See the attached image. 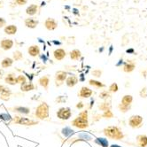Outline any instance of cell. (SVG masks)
<instances>
[{"mask_svg":"<svg viewBox=\"0 0 147 147\" xmlns=\"http://www.w3.org/2000/svg\"><path fill=\"white\" fill-rule=\"evenodd\" d=\"M23 59V55L20 51H15L13 53V59L15 61H20Z\"/></svg>","mask_w":147,"mask_h":147,"instance_id":"29","label":"cell"},{"mask_svg":"<svg viewBox=\"0 0 147 147\" xmlns=\"http://www.w3.org/2000/svg\"><path fill=\"white\" fill-rule=\"evenodd\" d=\"M27 2H28V0H16V3L19 5H24L27 4Z\"/></svg>","mask_w":147,"mask_h":147,"instance_id":"39","label":"cell"},{"mask_svg":"<svg viewBox=\"0 0 147 147\" xmlns=\"http://www.w3.org/2000/svg\"><path fill=\"white\" fill-rule=\"evenodd\" d=\"M0 119L5 120V121H11L13 118L7 113H2V114H0Z\"/></svg>","mask_w":147,"mask_h":147,"instance_id":"37","label":"cell"},{"mask_svg":"<svg viewBox=\"0 0 147 147\" xmlns=\"http://www.w3.org/2000/svg\"><path fill=\"white\" fill-rule=\"evenodd\" d=\"M67 56V53L64 49H61V48H59V49H56L54 51H53V57L56 60L58 61H61L62 59H64Z\"/></svg>","mask_w":147,"mask_h":147,"instance_id":"11","label":"cell"},{"mask_svg":"<svg viewBox=\"0 0 147 147\" xmlns=\"http://www.w3.org/2000/svg\"><path fill=\"white\" fill-rule=\"evenodd\" d=\"M5 82L9 85H16V84H18L17 77L15 76L14 74H8V75L5 77Z\"/></svg>","mask_w":147,"mask_h":147,"instance_id":"14","label":"cell"},{"mask_svg":"<svg viewBox=\"0 0 147 147\" xmlns=\"http://www.w3.org/2000/svg\"><path fill=\"white\" fill-rule=\"evenodd\" d=\"M28 53L31 57H37L40 54V48L38 45H31L28 49Z\"/></svg>","mask_w":147,"mask_h":147,"instance_id":"16","label":"cell"},{"mask_svg":"<svg viewBox=\"0 0 147 147\" xmlns=\"http://www.w3.org/2000/svg\"><path fill=\"white\" fill-rule=\"evenodd\" d=\"M132 101H133V97L131 95H125L121 99V105L126 107H130Z\"/></svg>","mask_w":147,"mask_h":147,"instance_id":"24","label":"cell"},{"mask_svg":"<svg viewBox=\"0 0 147 147\" xmlns=\"http://www.w3.org/2000/svg\"><path fill=\"white\" fill-rule=\"evenodd\" d=\"M38 83H39L40 86H42L45 90H47L49 88V84H50V76H44L40 77L38 80Z\"/></svg>","mask_w":147,"mask_h":147,"instance_id":"13","label":"cell"},{"mask_svg":"<svg viewBox=\"0 0 147 147\" xmlns=\"http://www.w3.org/2000/svg\"><path fill=\"white\" fill-rule=\"evenodd\" d=\"M83 107H84V105H83L82 102H79V103H77V105H76V108H77V109H82Z\"/></svg>","mask_w":147,"mask_h":147,"instance_id":"41","label":"cell"},{"mask_svg":"<svg viewBox=\"0 0 147 147\" xmlns=\"http://www.w3.org/2000/svg\"><path fill=\"white\" fill-rule=\"evenodd\" d=\"M38 20H36L33 18H28L25 20V25L28 28H36L38 25Z\"/></svg>","mask_w":147,"mask_h":147,"instance_id":"17","label":"cell"},{"mask_svg":"<svg viewBox=\"0 0 147 147\" xmlns=\"http://www.w3.org/2000/svg\"><path fill=\"white\" fill-rule=\"evenodd\" d=\"M135 67H136L135 63L129 61V62L126 63V64L124 65V67H123V71L126 72V73H130V72H132V71L135 69Z\"/></svg>","mask_w":147,"mask_h":147,"instance_id":"27","label":"cell"},{"mask_svg":"<svg viewBox=\"0 0 147 147\" xmlns=\"http://www.w3.org/2000/svg\"><path fill=\"white\" fill-rule=\"evenodd\" d=\"M93 94V91L92 90H90L89 87H86V86H82L81 88V90L78 91V97L81 98H89L91 97V95Z\"/></svg>","mask_w":147,"mask_h":147,"instance_id":"8","label":"cell"},{"mask_svg":"<svg viewBox=\"0 0 147 147\" xmlns=\"http://www.w3.org/2000/svg\"><path fill=\"white\" fill-rule=\"evenodd\" d=\"M99 109H101L102 111H107V110H110L111 109V105L108 102H104L101 105H99Z\"/></svg>","mask_w":147,"mask_h":147,"instance_id":"30","label":"cell"},{"mask_svg":"<svg viewBox=\"0 0 147 147\" xmlns=\"http://www.w3.org/2000/svg\"><path fill=\"white\" fill-rule=\"evenodd\" d=\"M73 127L77 128L79 129H84L89 127V120H88V111L83 110L79 113L77 116L71 121Z\"/></svg>","mask_w":147,"mask_h":147,"instance_id":"1","label":"cell"},{"mask_svg":"<svg viewBox=\"0 0 147 147\" xmlns=\"http://www.w3.org/2000/svg\"><path fill=\"white\" fill-rule=\"evenodd\" d=\"M11 95H12L11 89H9L7 87H5L2 90V91L0 92V98H1L2 100H4V101H7V100H9Z\"/></svg>","mask_w":147,"mask_h":147,"instance_id":"15","label":"cell"},{"mask_svg":"<svg viewBox=\"0 0 147 147\" xmlns=\"http://www.w3.org/2000/svg\"><path fill=\"white\" fill-rule=\"evenodd\" d=\"M110 97H111V96H110V93L107 92V90H104V91H102V92L99 94V98H102V99H107V98H110Z\"/></svg>","mask_w":147,"mask_h":147,"instance_id":"33","label":"cell"},{"mask_svg":"<svg viewBox=\"0 0 147 147\" xmlns=\"http://www.w3.org/2000/svg\"><path fill=\"white\" fill-rule=\"evenodd\" d=\"M136 142L140 147H146L147 146V136L145 135H139L136 138Z\"/></svg>","mask_w":147,"mask_h":147,"instance_id":"19","label":"cell"},{"mask_svg":"<svg viewBox=\"0 0 147 147\" xmlns=\"http://www.w3.org/2000/svg\"><path fill=\"white\" fill-rule=\"evenodd\" d=\"M45 28L48 29V30H54L57 28L58 27V23L57 22L54 20V19H52V18H48L46 20H45Z\"/></svg>","mask_w":147,"mask_h":147,"instance_id":"12","label":"cell"},{"mask_svg":"<svg viewBox=\"0 0 147 147\" xmlns=\"http://www.w3.org/2000/svg\"><path fill=\"white\" fill-rule=\"evenodd\" d=\"M142 123H143V117L140 116V115H132L129 120V124L133 129L141 127Z\"/></svg>","mask_w":147,"mask_h":147,"instance_id":"7","label":"cell"},{"mask_svg":"<svg viewBox=\"0 0 147 147\" xmlns=\"http://www.w3.org/2000/svg\"><path fill=\"white\" fill-rule=\"evenodd\" d=\"M102 116H103L104 118H106V119H111V118L113 117V112H112L111 109H110V110L105 111Z\"/></svg>","mask_w":147,"mask_h":147,"instance_id":"31","label":"cell"},{"mask_svg":"<svg viewBox=\"0 0 147 147\" xmlns=\"http://www.w3.org/2000/svg\"><path fill=\"white\" fill-rule=\"evenodd\" d=\"M14 113H18L20 114H28L30 113V109L28 107H15L13 108Z\"/></svg>","mask_w":147,"mask_h":147,"instance_id":"23","label":"cell"},{"mask_svg":"<svg viewBox=\"0 0 147 147\" xmlns=\"http://www.w3.org/2000/svg\"><path fill=\"white\" fill-rule=\"evenodd\" d=\"M110 147H121V146H120V145H118V144H112Z\"/></svg>","mask_w":147,"mask_h":147,"instance_id":"43","label":"cell"},{"mask_svg":"<svg viewBox=\"0 0 147 147\" xmlns=\"http://www.w3.org/2000/svg\"><path fill=\"white\" fill-rule=\"evenodd\" d=\"M119 90V87H118V84L116 82H113L112 84L109 86V91L110 92H117Z\"/></svg>","mask_w":147,"mask_h":147,"instance_id":"32","label":"cell"},{"mask_svg":"<svg viewBox=\"0 0 147 147\" xmlns=\"http://www.w3.org/2000/svg\"><path fill=\"white\" fill-rule=\"evenodd\" d=\"M36 86L33 84L32 82H25L23 84H20V90L24 91V92H28V91H31L35 90Z\"/></svg>","mask_w":147,"mask_h":147,"instance_id":"18","label":"cell"},{"mask_svg":"<svg viewBox=\"0 0 147 147\" xmlns=\"http://www.w3.org/2000/svg\"><path fill=\"white\" fill-rule=\"evenodd\" d=\"M103 133L108 138L114 140H121L124 138L122 130L117 126H108V127L104 129Z\"/></svg>","mask_w":147,"mask_h":147,"instance_id":"2","label":"cell"},{"mask_svg":"<svg viewBox=\"0 0 147 147\" xmlns=\"http://www.w3.org/2000/svg\"><path fill=\"white\" fill-rule=\"evenodd\" d=\"M26 82H27V78L24 76L20 75V76H17V82L20 83V84H23V83H25Z\"/></svg>","mask_w":147,"mask_h":147,"instance_id":"35","label":"cell"},{"mask_svg":"<svg viewBox=\"0 0 147 147\" xmlns=\"http://www.w3.org/2000/svg\"><path fill=\"white\" fill-rule=\"evenodd\" d=\"M5 88V86L4 85H1V84H0V92H1L2 91V90Z\"/></svg>","mask_w":147,"mask_h":147,"instance_id":"44","label":"cell"},{"mask_svg":"<svg viewBox=\"0 0 147 147\" xmlns=\"http://www.w3.org/2000/svg\"><path fill=\"white\" fill-rule=\"evenodd\" d=\"M92 75H93L94 76H96V77H100L101 75H102V72H101L100 70H98V69H96V70H94V71L92 72Z\"/></svg>","mask_w":147,"mask_h":147,"instance_id":"38","label":"cell"},{"mask_svg":"<svg viewBox=\"0 0 147 147\" xmlns=\"http://www.w3.org/2000/svg\"><path fill=\"white\" fill-rule=\"evenodd\" d=\"M57 117L62 121H67L72 116V110L70 107H60L57 111Z\"/></svg>","mask_w":147,"mask_h":147,"instance_id":"5","label":"cell"},{"mask_svg":"<svg viewBox=\"0 0 147 147\" xmlns=\"http://www.w3.org/2000/svg\"><path fill=\"white\" fill-rule=\"evenodd\" d=\"M13 41L12 39L5 38L0 42V47H1L4 51L11 50L13 48Z\"/></svg>","mask_w":147,"mask_h":147,"instance_id":"9","label":"cell"},{"mask_svg":"<svg viewBox=\"0 0 147 147\" xmlns=\"http://www.w3.org/2000/svg\"><path fill=\"white\" fill-rule=\"evenodd\" d=\"M13 64V59L12 58L6 57L1 61V67L2 68H8L10 67H12Z\"/></svg>","mask_w":147,"mask_h":147,"instance_id":"20","label":"cell"},{"mask_svg":"<svg viewBox=\"0 0 147 147\" xmlns=\"http://www.w3.org/2000/svg\"><path fill=\"white\" fill-rule=\"evenodd\" d=\"M5 76V71L3 68H0V80H1Z\"/></svg>","mask_w":147,"mask_h":147,"instance_id":"42","label":"cell"},{"mask_svg":"<svg viewBox=\"0 0 147 147\" xmlns=\"http://www.w3.org/2000/svg\"><path fill=\"white\" fill-rule=\"evenodd\" d=\"M66 85L69 88H73L75 87L77 83L79 82V79L75 75H71L70 76H67L66 79Z\"/></svg>","mask_w":147,"mask_h":147,"instance_id":"10","label":"cell"},{"mask_svg":"<svg viewBox=\"0 0 147 147\" xmlns=\"http://www.w3.org/2000/svg\"><path fill=\"white\" fill-rule=\"evenodd\" d=\"M89 84L90 86H93V87L97 88V89H101V88L106 87V85H105L104 83H102L101 82L97 81V80H93V79L89 80Z\"/></svg>","mask_w":147,"mask_h":147,"instance_id":"26","label":"cell"},{"mask_svg":"<svg viewBox=\"0 0 147 147\" xmlns=\"http://www.w3.org/2000/svg\"><path fill=\"white\" fill-rule=\"evenodd\" d=\"M67 77V73L65 71H58L55 74V84L56 86L59 87L66 82Z\"/></svg>","mask_w":147,"mask_h":147,"instance_id":"6","label":"cell"},{"mask_svg":"<svg viewBox=\"0 0 147 147\" xmlns=\"http://www.w3.org/2000/svg\"><path fill=\"white\" fill-rule=\"evenodd\" d=\"M49 113H50V107L46 102H42L36 108L35 115L38 120L43 121L47 119L49 117Z\"/></svg>","mask_w":147,"mask_h":147,"instance_id":"3","label":"cell"},{"mask_svg":"<svg viewBox=\"0 0 147 147\" xmlns=\"http://www.w3.org/2000/svg\"><path fill=\"white\" fill-rule=\"evenodd\" d=\"M69 56H70V59L72 60H79V59L82 56V52L78 49H75V50H73V51H70Z\"/></svg>","mask_w":147,"mask_h":147,"instance_id":"22","label":"cell"},{"mask_svg":"<svg viewBox=\"0 0 147 147\" xmlns=\"http://www.w3.org/2000/svg\"><path fill=\"white\" fill-rule=\"evenodd\" d=\"M95 142H96L98 144L101 145L102 147H108V145H109L107 139L103 138H97V139L95 140Z\"/></svg>","mask_w":147,"mask_h":147,"instance_id":"28","label":"cell"},{"mask_svg":"<svg viewBox=\"0 0 147 147\" xmlns=\"http://www.w3.org/2000/svg\"><path fill=\"white\" fill-rule=\"evenodd\" d=\"M17 27L15 25H8L5 28L4 31L6 35H14L17 33Z\"/></svg>","mask_w":147,"mask_h":147,"instance_id":"21","label":"cell"},{"mask_svg":"<svg viewBox=\"0 0 147 147\" xmlns=\"http://www.w3.org/2000/svg\"><path fill=\"white\" fill-rule=\"evenodd\" d=\"M6 22H5V20L4 18H1L0 17V28H3L5 25Z\"/></svg>","mask_w":147,"mask_h":147,"instance_id":"40","label":"cell"},{"mask_svg":"<svg viewBox=\"0 0 147 147\" xmlns=\"http://www.w3.org/2000/svg\"><path fill=\"white\" fill-rule=\"evenodd\" d=\"M37 10H38V7L36 5H31L26 9V13L29 16H33L37 13Z\"/></svg>","mask_w":147,"mask_h":147,"instance_id":"25","label":"cell"},{"mask_svg":"<svg viewBox=\"0 0 147 147\" xmlns=\"http://www.w3.org/2000/svg\"><path fill=\"white\" fill-rule=\"evenodd\" d=\"M13 122L14 124H19V125H23V126H35L38 124L37 121L29 119L27 117H23V116H15L13 119Z\"/></svg>","mask_w":147,"mask_h":147,"instance_id":"4","label":"cell"},{"mask_svg":"<svg viewBox=\"0 0 147 147\" xmlns=\"http://www.w3.org/2000/svg\"><path fill=\"white\" fill-rule=\"evenodd\" d=\"M79 138H81L82 140H88V141H90L92 138H91V136L88 134H85V133H82L79 135Z\"/></svg>","mask_w":147,"mask_h":147,"instance_id":"36","label":"cell"},{"mask_svg":"<svg viewBox=\"0 0 147 147\" xmlns=\"http://www.w3.org/2000/svg\"><path fill=\"white\" fill-rule=\"evenodd\" d=\"M74 133V131L72 129H70L69 128H65V129H62V134L64 135L65 136H69L70 135H72Z\"/></svg>","mask_w":147,"mask_h":147,"instance_id":"34","label":"cell"}]
</instances>
